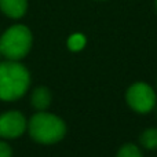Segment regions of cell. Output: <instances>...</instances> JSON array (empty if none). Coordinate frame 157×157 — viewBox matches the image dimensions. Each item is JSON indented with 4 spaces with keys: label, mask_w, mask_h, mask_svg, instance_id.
Wrapping results in <instances>:
<instances>
[{
    "label": "cell",
    "mask_w": 157,
    "mask_h": 157,
    "mask_svg": "<svg viewBox=\"0 0 157 157\" xmlns=\"http://www.w3.org/2000/svg\"><path fill=\"white\" fill-rule=\"evenodd\" d=\"M30 84V75L17 61L0 62V99L15 101L24 97Z\"/></svg>",
    "instance_id": "cell-1"
},
{
    "label": "cell",
    "mask_w": 157,
    "mask_h": 157,
    "mask_svg": "<svg viewBox=\"0 0 157 157\" xmlns=\"http://www.w3.org/2000/svg\"><path fill=\"white\" fill-rule=\"evenodd\" d=\"M28 130L32 136L39 144L51 145L59 142L66 134V125L62 119L52 113L40 112L32 116L28 124Z\"/></svg>",
    "instance_id": "cell-2"
},
{
    "label": "cell",
    "mask_w": 157,
    "mask_h": 157,
    "mask_svg": "<svg viewBox=\"0 0 157 157\" xmlns=\"http://www.w3.org/2000/svg\"><path fill=\"white\" fill-rule=\"evenodd\" d=\"M32 41V33L25 25H14L0 37V52L10 61H19L30 51Z\"/></svg>",
    "instance_id": "cell-3"
},
{
    "label": "cell",
    "mask_w": 157,
    "mask_h": 157,
    "mask_svg": "<svg viewBox=\"0 0 157 157\" xmlns=\"http://www.w3.org/2000/svg\"><path fill=\"white\" fill-rule=\"evenodd\" d=\"M127 103L138 113H147L156 106L157 97L155 90L144 81L134 83L125 94Z\"/></svg>",
    "instance_id": "cell-4"
},
{
    "label": "cell",
    "mask_w": 157,
    "mask_h": 157,
    "mask_svg": "<svg viewBox=\"0 0 157 157\" xmlns=\"http://www.w3.org/2000/svg\"><path fill=\"white\" fill-rule=\"evenodd\" d=\"M26 130V120L21 112L10 110L0 116V138H18Z\"/></svg>",
    "instance_id": "cell-5"
},
{
    "label": "cell",
    "mask_w": 157,
    "mask_h": 157,
    "mask_svg": "<svg viewBox=\"0 0 157 157\" xmlns=\"http://www.w3.org/2000/svg\"><path fill=\"white\" fill-rule=\"evenodd\" d=\"M28 8V0H0V10L10 18H21Z\"/></svg>",
    "instance_id": "cell-6"
},
{
    "label": "cell",
    "mask_w": 157,
    "mask_h": 157,
    "mask_svg": "<svg viewBox=\"0 0 157 157\" xmlns=\"http://www.w3.org/2000/svg\"><path fill=\"white\" fill-rule=\"evenodd\" d=\"M30 102H32L33 108L37 109V110L43 112L51 103V92L48 88L46 87H37L35 91L32 92V98H30Z\"/></svg>",
    "instance_id": "cell-7"
},
{
    "label": "cell",
    "mask_w": 157,
    "mask_h": 157,
    "mask_svg": "<svg viewBox=\"0 0 157 157\" xmlns=\"http://www.w3.org/2000/svg\"><path fill=\"white\" fill-rule=\"evenodd\" d=\"M141 145L147 150L157 149V128H147L139 136Z\"/></svg>",
    "instance_id": "cell-8"
},
{
    "label": "cell",
    "mask_w": 157,
    "mask_h": 157,
    "mask_svg": "<svg viewBox=\"0 0 157 157\" xmlns=\"http://www.w3.org/2000/svg\"><path fill=\"white\" fill-rule=\"evenodd\" d=\"M116 157H144L142 152L132 144H125L119 149Z\"/></svg>",
    "instance_id": "cell-9"
},
{
    "label": "cell",
    "mask_w": 157,
    "mask_h": 157,
    "mask_svg": "<svg viewBox=\"0 0 157 157\" xmlns=\"http://www.w3.org/2000/svg\"><path fill=\"white\" fill-rule=\"evenodd\" d=\"M84 44H86V39H84L83 35H73L69 37V41H68V46L71 50H73V51H78V50H81L84 47Z\"/></svg>",
    "instance_id": "cell-10"
},
{
    "label": "cell",
    "mask_w": 157,
    "mask_h": 157,
    "mask_svg": "<svg viewBox=\"0 0 157 157\" xmlns=\"http://www.w3.org/2000/svg\"><path fill=\"white\" fill-rule=\"evenodd\" d=\"M11 156H13V150H11L10 145L0 141V157H11Z\"/></svg>",
    "instance_id": "cell-11"
},
{
    "label": "cell",
    "mask_w": 157,
    "mask_h": 157,
    "mask_svg": "<svg viewBox=\"0 0 157 157\" xmlns=\"http://www.w3.org/2000/svg\"><path fill=\"white\" fill-rule=\"evenodd\" d=\"M156 8H157V0H156Z\"/></svg>",
    "instance_id": "cell-12"
},
{
    "label": "cell",
    "mask_w": 157,
    "mask_h": 157,
    "mask_svg": "<svg viewBox=\"0 0 157 157\" xmlns=\"http://www.w3.org/2000/svg\"><path fill=\"white\" fill-rule=\"evenodd\" d=\"M0 54H2V52H0Z\"/></svg>",
    "instance_id": "cell-13"
}]
</instances>
